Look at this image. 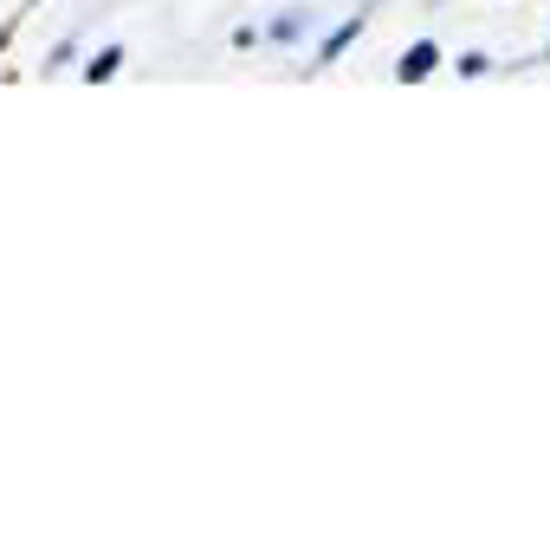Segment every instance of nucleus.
I'll return each instance as SVG.
<instances>
[{
  "mask_svg": "<svg viewBox=\"0 0 550 557\" xmlns=\"http://www.w3.org/2000/svg\"><path fill=\"white\" fill-rule=\"evenodd\" d=\"M434 65H440V46H434V39H414L409 52L396 59V85H421V78H434Z\"/></svg>",
  "mask_w": 550,
  "mask_h": 557,
  "instance_id": "1",
  "label": "nucleus"
},
{
  "mask_svg": "<svg viewBox=\"0 0 550 557\" xmlns=\"http://www.w3.org/2000/svg\"><path fill=\"white\" fill-rule=\"evenodd\" d=\"M357 33H363V13H350V20H343V26H337V33H330L324 46H317V65H337V59H343V52L357 46Z\"/></svg>",
  "mask_w": 550,
  "mask_h": 557,
  "instance_id": "2",
  "label": "nucleus"
},
{
  "mask_svg": "<svg viewBox=\"0 0 550 557\" xmlns=\"http://www.w3.org/2000/svg\"><path fill=\"white\" fill-rule=\"evenodd\" d=\"M117 72H124V46H104V52L85 59V85H111Z\"/></svg>",
  "mask_w": 550,
  "mask_h": 557,
  "instance_id": "3",
  "label": "nucleus"
},
{
  "mask_svg": "<svg viewBox=\"0 0 550 557\" xmlns=\"http://www.w3.org/2000/svg\"><path fill=\"white\" fill-rule=\"evenodd\" d=\"M304 26H311V13H278L273 26H266V39H278V46H291V39H304Z\"/></svg>",
  "mask_w": 550,
  "mask_h": 557,
  "instance_id": "4",
  "label": "nucleus"
},
{
  "mask_svg": "<svg viewBox=\"0 0 550 557\" xmlns=\"http://www.w3.org/2000/svg\"><path fill=\"white\" fill-rule=\"evenodd\" d=\"M486 72H492L486 52H460V78H486Z\"/></svg>",
  "mask_w": 550,
  "mask_h": 557,
  "instance_id": "5",
  "label": "nucleus"
},
{
  "mask_svg": "<svg viewBox=\"0 0 550 557\" xmlns=\"http://www.w3.org/2000/svg\"><path fill=\"white\" fill-rule=\"evenodd\" d=\"M72 52H78V39H65V46H52V59H46V72H59V65H72Z\"/></svg>",
  "mask_w": 550,
  "mask_h": 557,
  "instance_id": "6",
  "label": "nucleus"
},
{
  "mask_svg": "<svg viewBox=\"0 0 550 557\" xmlns=\"http://www.w3.org/2000/svg\"><path fill=\"white\" fill-rule=\"evenodd\" d=\"M7 39H13V26H0V52H7Z\"/></svg>",
  "mask_w": 550,
  "mask_h": 557,
  "instance_id": "7",
  "label": "nucleus"
},
{
  "mask_svg": "<svg viewBox=\"0 0 550 557\" xmlns=\"http://www.w3.org/2000/svg\"><path fill=\"white\" fill-rule=\"evenodd\" d=\"M545 59H550V46H545Z\"/></svg>",
  "mask_w": 550,
  "mask_h": 557,
  "instance_id": "8",
  "label": "nucleus"
}]
</instances>
